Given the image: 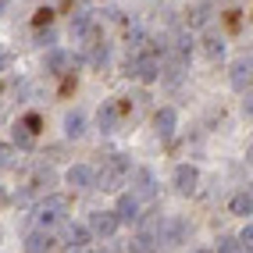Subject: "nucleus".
I'll return each instance as SVG.
<instances>
[{
    "label": "nucleus",
    "mask_w": 253,
    "mask_h": 253,
    "mask_svg": "<svg viewBox=\"0 0 253 253\" xmlns=\"http://www.w3.org/2000/svg\"><path fill=\"white\" fill-rule=\"evenodd\" d=\"M228 207H232V214H239V217H250V211H253V196L243 189V193H235V196H232V204H228Z\"/></svg>",
    "instance_id": "nucleus-15"
},
{
    "label": "nucleus",
    "mask_w": 253,
    "mask_h": 253,
    "mask_svg": "<svg viewBox=\"0 0 253 253\" xmlns=\"http://www.w3.org/2000/svg\"><path fill=\"white\" fill-rule=\"evenodd\" d=\"M217 253H250L239 239H221V243H217Z\"/></svg>",
    "instance_id": "nucleus-22"
},
{
    "label": "nucleus",
    "mask_w": 253,
    "mask_h": 253,
    "mask_svg": "<svg viewBox=\"0 0 253 253\" xmlns=\"http://www.w3.org/2000/svg\"><path fill=\"white\" fill-rule=\"evenodd\" d=\"M89 228L96 232V235H114L118 232V217H114V211H93L89 214Z\"/></svg>",
    "instance_id": "nucleus-9"
},
{
    "label": "nucleus",
    "mask_w": 253,
    "mask_h": 253,
    "mask_svg": "<svg viewBox=\"0 0 253 253\" xmlns=\"http://www.w3.org/2000/svg\"><path fill=\"white\" fill-rule=\"evenodd\" d=\"M221 54H225V43L211 36V40H207V57H221Z\"/></svg>",
    "instance_id": "nucleus-23"
},
{
    "label": "nucleus",
    "mask_w": 253,
    "mask_h": 253,
    "mask_svg": "<svg viewBox=\"0 0 253 253\" xmlns=\"http://www.w3.org/2000/svg\"><path fill=\"white\" fill-rule=\"evenodd\" d=\"M14 164H18V150H14L11 143H0V168H4V171H11Z\"/></svg>",
    "instance_id": "nucleus-17"
},
{
    "label": "nucleus",
    "mask_w": 253,
    "mask_h": 253,
    "mask_svg": "<svg viewBox=\"0 0 253 253\" xmlns=\"http://www.w3.org/2000/svg\"><path fill=\"white\" fill-rule=\"evenodd\" d=\"M232 86L239 89V93L250 89V57H239V61L232 64Z\"/></svg>",
    "instance_id": "nucleus-13"
},
{
    "label": "nucleus",
    "mask_w": 253,
    "mask_h": 253,
    "mask_svg": "<svg viewBox=\"0 0 253 253\" xmlns=\"http://www.w3.org/2000/svg\"><path fill=\"white\" fill-rule=\"evenodd\" d=\"M82 132H86V114H82V111H68V114H64V136L79 139Z\"/></svg>",
    "instance_id": "nucleus-14"
},
{
    "label": "nucleus",
    "mask_w": 253,
    "mask_h": 253,
    "mask_svg": "<svg viewBox=\"0 0 253 253\" xmlns=\"http://www.w3.org/2000/svg\"><path fill=\"white\" fill-rule=\"evenodd\" d=\"M128 72H132V75H139L143 82H154V79L161 75V61H157V54H139L136 61L128 64Z\"/></svg>",
    "instance_id": "nucleus-5"
},
{
    "label": "nucleus",
    "mask_w": 253,
    "mask_h": 253,
    "mask_svg": "<svg viewBox=\"0 0 253 253\" xmlns=\"http://www.w3.org/2000/svg\"><path fill=\"white\" fill-rule=\"evenodd\" d=\"M96 122H100V132H118V125H122V111H118L114 100H104V107H100Z\"/></svg>",
    "instance_id": "nucleus-11"
},
{
    "label": "nucleus",
    "mask_w": 253,
    "mask_h": 253,
    "mask_svg": "<svg viewBox=\"0 0 253 253\" xmlns=\"http://www.w3.org/2000/svg\"><path fill=\"white\" fill-rule=\"evenodd\" d=\"M0 239H4V232H0Z\"/></svg>",
    "instance_id": "nucleus-27"
},
{
    "label": "nucleus",
    "mask_w": 253,
    "mask_h": 253,
    "mask_svg": "<svg viewBox=\"0 0 253 253\" xmlns=\"http://www.w3.org/2000/svg\"><path fill=\"white\" fill-rule=\"evenodd\" d=\"M182 235H185V221H182V217H164L161 228H157V239L164 246H178Z\"/></svg>",
    "instance_id": "nucleus-8"
},
{
    "label": "nucleus",
    "mask_w": 253,
    "mask_h": 253,
    "mask_svg": "<svg viewBox=\"0 0 253 253\" xmlns=\"http://www.w3.org/2000/svg\"><path fill=\"white\" fill-rule=\"evenodd\" d=\"M11 61H14L11 54H0V72H4V68H11Z\"/></svg>",
    "instance_id": "nucleus-25"
},
{
    "label": "nucleus",
    "mask_w": 253,
    "mask_h": 253,
    "mask_svg": "<svg viewBox=\"0 0 253 253\" xmlns=\"http://www.w3.org/2000/svg\"><path fill=\"white\" fill-rule=\"evenodd\" d=\"M32 139H36V136H32V132H29V128L22 125V122L14 125V143H18L22 150H29V146H32Z\"/></svg>",
    "instance_id": "nucleus-21"
},
{
    "label": "nucleus",
    "mask_w": 253,
    "mask_h": 253,
    "mask_svg": "<svg viewBox=\"0 0 253 253\" xmlns=\"http://www.w3.org/2000/svg\"><path fill=\"white\" fill-rule=\"evenodd\" d=\"M72 32H75V36H89V32H93V14L89 11H79L72 18Z\"/></svg>",
    "instance_id": "nucleus-16"
},
{
    "label": "nucleus",
    "mask_w": 253,
    "mask_h": 253,
    "mask_svg": "<svg viewBox=\"0 0 253 253\" xmlns=\"http://www.w3.org/2000/svg\"><path fill=\"white\" fill-rule=\"evenodd\" d=\"M114 217H118V225H132V221H139V200L136 193H122L118 196V207H114Z\"/></svg>",
    "instance_id": "nucleus-6"
},
{
    "label": "nucleus",
    "mask_w": 253,
    "mask_h": 253,
    "mask_svg": "<svg viewBox=\"0 0 253 253\" xmlns=\"http://www.w3.org/2000/svg\"><path fill=\"white\" fill-rule=\"evenodd\" d=\"M64 182H68L72 189H79V193L82 189H93V185H96V171L89 164H72L68 171H64Z\"/></svg>",
    "instance_id": "nucleus-3"
},
{
    "label": "nucleus",
    "mask_w": 253,
    "mask_h": 253,
    "mask_svg": "<svg viewBox=\"0 0 253 253\" xmlns=\"http://www.w3.org/2000/svg\"><path fill=\"white\" fill-rule=\"evenodd\" d=\"M46 68L54 72V75H61L64 68H68V54H61V50H54V54L46 57Z\"/></svg>",
    "instance_id": "nucleus-20"
},
{
    "label": "nucleus",
    "mask_w": 253,
    "mask_h": 253,
    "mask_svg": "<svg viewBox=\"0 0 253 253\" xmlns=\"http://www.w3.org/2000/svg\"><path fill=\"white\" fill-rule=\"evenodd\" d=\"M157 196V178L150 168H136V200H154Z\"/></svg>",
    "instance_id": "nucleus-10"
},
{
    "label": "nucleus",
    "mask_w": 253,
    "mask_h": 253,
    "mask_svg": "<svg viewBox=\"0 0 253 253\" xmlns=\"http://www.w3.org/2000/svg\"><path fill=\"white\" fill-rule=\"evenodd\" d=\"M54 250V235L50 232H29L25 235V253H50Z\"/></svg>",
    "instance_id": "nucleus-12"
},
{
    "label": "nucleus",
    "mask_w": 253,
    "mask_h": 253,
    "mask_svg": "<svg viewBox=\"0 0 253 253\" xmlns=\"http://www.w3.org/2000/svg\"><path fill=\"white\" fill-rule=\"evenodd\" d=\"M193 253H211V250H193Z\"/></svg>",
    "instance_id": "nucleus-26"
},
{
    "label": "nucleus",
    "mask_w": 253,
    "mask_h": 253,
    "mask_svg": "<svg viewBox=\"0 0 253 253\" xmlns=\"http://www.w3.org/2000/svg\"><path fill=\"white\" fill-rule=\"evenodd\" d=\"M175 128H178V111H175V107H161L157 118H154V132H157V139H171V136H175Z\"/></svg>",
    "instance_id": "nucleus-7"
},
{
    "label": "nucleus",
    "mask_w": 253,
    "mask_h": 253,
    "mask_svg": "<svg viewBox=\"0 0 253 253\" xmlns=\"http://www.w3.org/2000/svg\"><path fill=\"white\" fill-rule=\"evenodd\" d=\"M86 243H89V228H82V225H72V228H68V246L82 250Z\"/></svg>",
    "instance_id": "nucleus-18"
},
{
    "label": "nucleus",
    "mask_w": 253,
    "mask_h": 253,
    "mask_svg": "<svg viewBox=\"0 0 253 253\" xmlns=\"http://www.w3.org/2000/svg\"><path fill=\"white\" fill-rule=\"evenodd\" d=\"M68 204H72V200L64 196V193H54V196H46L43 204L36 207V217H40V225H43V228H50V225L64 221V214H68Z\"/></svg>",
    "instance_id": "nucleus-2"
},
{
    "label": "nucleus",
    "mask_w": 253,
    "mask_h": 253,
    "mask_svg": "<svg viewBox=\"0 0 253 253\" xmlns=\"http://www.w3.org/2000/svg\"><path fill=\"white\" fill-rule=\"evenodd\" d=\"M239 243H243V246L250 250V243H253V228H250V221H246V228L239 232Z\"/></svg>",
    "instance_id": "nucleus-24"
},
{
    "label": "nucleus",
    "mask_w": 253,
    "mask_h": 253,
    "mask_svg": "<svg viewBox=\"0 0 253 253\" xmlns=\"http://www.w3.org/2000/svg\"><path fill=\"white\" fill-rule=\"evenodd\" d=\"M132 253H154V235L150 232H143V235H136V239H132V246H128Z\"/></svg>",
    "instance_id": "nucleus-19"
},
{
    "label": "nucleus",
    "mask_w": 253,
    "mask_h": 253,
    "mask_svg": "<svg viewBox=\"0 0 253 253\" xmlns=\"http://www.w3.org/2000/svg\"><path fill=\"white\" fill-rule=\"evenodd\" d=\"M196 185H200V168H193V164H178V168H175V189H178L182 196H193Z\"/></svg>",
    "instance_id": "nucleus-4"
},
{
    "label": "nucleus",
    "mask_w": 253,
    "mask_h": 253,
    "mask_svg": "<svg viewBox=\"0 0 253 253\" xmlns=\"http://www.w3.org/2000/svg\"><path fill=\"white\" fill-rule=\"evenodd\" d=\"M128 175H132L128 157L111 154V157L104 161V168H100V175H96V185H100V189H118V185H125V178H128Z\"/></svg>",
    "instance_id": "nucleus-1"
}]
</instances>
